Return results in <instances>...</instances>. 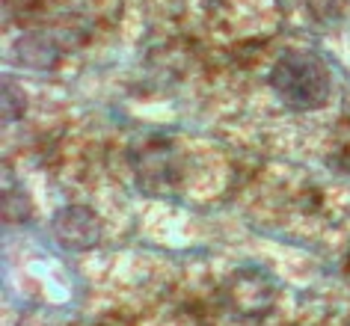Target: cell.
I'll return each mask as SVG.
<instances>
[{
	"label": "cell",
	"mask_w": 350,
	"mask_h": 326,
	"mask_svg": "<svg viewBox=\"0 0 350 326\" xmlns=\"http://www.w3.org/2000/svg\"><path fill=\"white\" fill-rule=\"evenodd\" d=\"M51 234H54V243L63 246L66 252H86L101 243L104 223L92 208L66 205L51 219Z\"/></svg>",
	"instance_id": "277c9868"
},
{
	"label": "cell",
	"mask_w": 350,
	"mask_h": 326,
	"mask_svg": "<svg viewBox=\"0 0 350 326\" xmlns=\"http://www.w3.org/2000/svg\"><path fill=\"white\" fill-rule=\"evenodd\" d=\"M131 169L139 184V190L152 193V196H163L178 187L181 178V161L175 152V143L170 137H143L131 146L128 152Z\"/></svg>",
	"instance_id": "7a4b0ae2"
},
{
	"label": "cell",
	"mask_w": 350,
	"mask_h": 326,
	"mask_svg": "<svg viewBox=\"0 0 350 326\" xmlns=\"http://www.w3.org/2000/svg\"><path fill=\"white\" fill-rule=\"evenodd\" d=\"M279 297L276 279L258 267H241L232 273L223 285V303L232 308L234 314L243 317H261L273 308Z\"/></svg>",
	"instance_id": "3957f363"
},
{
	"label": "cell",
	"mask_w": 350,
	"mask_h": 326,
	"mask_svg": "<svg viewBox=\"0 0 350 326\" xmlns=\"http://www.w3.org/2000/svg\"><path fill=\"white\" fill-rule=\"evenodd\" d=\"M63 57V42L51 33H24L12 48V59L33 72H51Z\"/></svg>",
	"instance_id": "5b68a950"
},
{
	"label": "cell",
	"mask_w": 350,
	"mask_h": 326,
	"mask_svg": "<svg viewBox=\"0 0 350 326\" xmlns=\"http://www.w3.org/2000/svg\"><path fill=\"white\" fill-rule=\"evenodd\" d=\"M270 90L291 110H321L332 95L329 66L312 51H285L270 68Z\"/></svg>",
	"instance_id": "6da1fadb"
},
{
	"label": "cell",
	"mask_w": 350,
	"mask_h": 326,
	"mask_svg": "<svg viewBox=\"0 0 350 326\" xmlns=\"http://www.w3.org/2000/svg\"><path fill=\"white\" fill-rule=\"evenodd\" d=\"M3 217L6 223H30L33 219V199L27 190L12 184V175L6 172V190H3Z\"/></svg>",
	"instance_id": "8992f818"
},
{
	"label": "cell",
	"mask_w": 350,
	"mask_h": 326,
	"mask_svg": "<svg viewBox=\"0 0 350 326\" xmlns=\"http://www.w3.org/2000/svg\"><path fill=\"white\" fill-rule=\"evenodd\" d=\"M0 107H3V119H6V122H18V119L24 116V110H27V98H24V92L18 90V83L3 81Z\"/></svg>",
	"instance_id": "52a82bcc"
}]
</instances>
